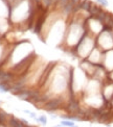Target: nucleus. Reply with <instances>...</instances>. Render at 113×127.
<instances>
[{"label": "nucleus", "mask_w": 113, "mask_h": 127, "mask_svg": "<svg viewBox=\"0 0 113 127\" xmlns=\"http://www.w3.org/2000/svg\"><path fill=\"white\" fill-rule=\"evenodd\" d=\"M64 99L63 97H50L48 101L44 104L43 108L47 110L49 113H53V112H56L58 109H61V108H64Z\"/></svg>", "instance_id": "f257e3e1"}, {"label": "nucleus", "mask_w": 113, "mask_h": 127, "mask_svg": "<svg viewBox=\"0 0 113 127\" xmlns=\"http://www.w3.org/2000/svg\"><path fill=\"white\" fill-rule=\"evenodd\" d=\"M102 11H103V6L97 5V4H95V3H92L91 6H90V8H89V11H88V13H89L90 17H93L94 18L95 16L99 15Z\"/></svg>", "instance_id": "f03ea898"}, {"label": "nucleus", "mask_w": 113, "mask_h": 127, "mask_svg": "<svg viewBox=\"0 0 113 127\" xmlns=\"http://www.w3.org/2000/svg\"><path fill=\"white\" fill-rule=\"evenodd\" d=\"M7 123H8L9 126H14V127H23V126H25L23 123H22L21 120L15 118L14 116H9V119H8Z\"/></svg>", "instance_id": "7ed1b4c3"}, {"label": "nucleus", "mask_w": 113, "mask_h": 127, "mask_svg": "<svg viewBox=\"0 0 113 127\" xmlns=\"http://www.w3.org/2000/svg\"><path fill=\"white\" fill-rule=\"evenodd\" d=\"M91 4H92V2H91L90 0H81L80 3H78V5H80L82 11L87 12V13H88V11H89Z\"/></svg>", "instance_id": "20e7f679"}, {"label": "nucleus", "mask_w": 113, "mask_h": 127, "mask_svg": "<svg viewBox=\"0 0 113 127\" xmlns=\"http://www.w3.org/2000/svg\"><path fill=\"white\" fill-rule=\"evenodd\" d=\"M11 91V85L6 81H1L0 83V93H6V92Z\"/></svg>", "instance_id": "39448f33"}, {"label": "nucleus", "mask_w": 113, "mask_h": 127, "mask_svg": "<svg viewBox=\"0 0 113 127\" xmlns=\"http://www.w3.org/2000/svg\"><path fill=\"white\" fill-rule=\"evenodd\" d=\"M7 118H9L8 114H6L5 112L0 110V126H5V124H3V123H6Z\"/></svg>", "instance_id": "423d86ee"}, {"label": "nucleus", "mask_w": 113, "mask_h": 127, "mask_svg": "<svg viewBox=\"0 0 113 127\" xmlns=\"http://www.w3.org/2000/svg\"><path fill=\"white\" fill-rule=\"evenodd\" d=\"M61 126H68V127H73L75 126V123L72 121V120H67V119H64L63 121L60 123Z\"/></svg>", "instance_id": "0eeeda50"}, {"label": "nucleus", "mask_w": 113, "mask_h": 127, "mask_svg": "<svg viewBox=\"0 0 113 127\" xmlns=\"http://www.w3.org/2000/svg\"><path fill=\"white\" fill-rule=\"evenodd\" d=\"M41 4H42V6L44 8H48L49 6H51L53 5V2H52V0H41Z\"/></svg>", "instance_id": "6e6552de"}, {"label": "nucleus", "mask_w": 113, "mask_h": 127, "mask_svg": "<svg viewBox=\"0 0 113 127\" xmlns=\"http://www.w3.org/2000/svg\"><path fill=\"white\" fill-rule=\"evenodd\" d=\"M70 1V0H59L58 2H56V6H58V8H60V9H62L64 6L67 4V3Z\"/></svg>", "instance_id": "1a4fd4ad"}, {"label": "nucleus", "mask_w": 113, "mask_h": 127, "mask_svg": "<svg viewBox=\"0 0 113 127\" xmlns=\"http://www.w3.org/2000/svg\"><path fill=\"white\" fill-rule=\"evenodd\" d=\"M38 122L41 123V124H43V125H45L46 123H47V118H46V116H40V118H37L36 119Z\"/></svg>", "instance_id": "9d476101"}, {"label": "nucleus", "mask_w": 113, "mask_h": 127, "mask_svg": "<svg viewBox=\"0 0 113 127\" xmlns=\"http://www.w3.org/2000/svg\"><path fill=\"white\" fill-rule=\"evenodd\" d=\"M96 2L99 3L100 6H103V7H107V6L109 5L108 0H96Z\"/></svg>", "instance_id": "9b49d317"}, {"label": "nucleus", "mask_w": 113, "mask_h": 127, "mask_svg": "<svg viewBox=\"0 0 113 127\" xmlns=\"http://www.w3.org/2000/svg\"><path fill=\"white\" fill-rule=\"evenodd\" d=\"M24 113H27V114H29V116H30L33 119H35V120L37 119V117H36V114H35V113H33V112H28V110H24Z\"/></svg>", "instance_id": "f8f14e48"}, {"label": "nucleus", "mask_w": 113, "mask_h": 127, "mask_svg": "<svg viewBox=\"0 0 113 127\" xmlns=\"http://www.w3.org/2000/svg\"><path fill=\"white\" fill-rule=\"evenodd\" d=\"M21 121H22V123H23V124H24L25 126H29V125H28V123H27V121H26V120H24V119H21Z\"/></svg>", "instance_id": "ddd939ff"}, {"label": "nucleus", "mask_w": 113, "mask_h": 127, "mask_svg": "<svg viewBox=\"0 0 113 127\" xmlns=\"http://www.w3.org/2000/svg\"><path fill=\"white\" fill-rule=\"evenodd\" d=\"M33 1H35V2H37V3H39V4H40V2H41V0H33Z\"/></svg>", "instance_id": "4468645a"}, {"label": "nucleus", "mask_w": 113, "mask_h": 127, "mask_svg": "<svg viewBox=\"0 0 113 127\" xmlns=\"http://www.w3.org/2000/svg\"><path fill=\"white\" fill-rule=\"evenodd\" d=\"M59 0H52V2H53V4H56V2H58Z\"/></svg>", "instance_id": "2eb2a0df"}]
</instances>
